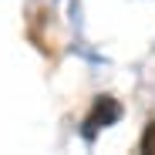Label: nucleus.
I'll list each match as a JSON object with an SVG mask.
<instances>
[{
  "label": "nucleus",
  "mask_w": 155,
  "mask_h": 155,
  "mask_svg": "<svg viewBox=\"0 0 155 155\" xmlns=\"http://www.w3.org/2000/svg\"><path fill=\"white\" fill-rule=\"evenodd\" d=\"M118 115H121V105H118L115 98H108V94L94 98L91 115H88V121H84V138H94V132H101L105 125L118 121Z\"/></svg>",
  "instance_id": "1"
},
{
  "label": "nucleus",
  "mask_w": 155,
  "mask_h": 155,
  "mask_svg": "<svg viewBox=\"0 0 155 155\" xmlns=\"http://www.w3.org/2000/svg\"><path fill=\"white\" fill-rule=\"evenodd\" d=\"M145 155H155V121L145 128V135H142V145H138Z\"/></svg>",
  "instance_id": "2"
}]
</instances>
